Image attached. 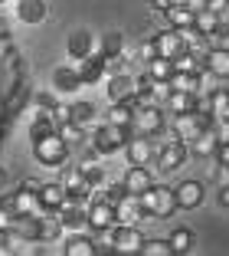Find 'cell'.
Returning <instances> with one entry per match:
<instances>
[{
  "instance_id": "cell-50",
  "label": "cell",
  "mask_w": 229,
  "mask_h": 256,
  "mask_svg": "<svg viewBox=\"0 0 229 256\" xmlns=\"http://www.w3.org/2000/svg\"><path fill=\"white\" fill-rule=\"evenodd\" d=\"M3 184H7V171L0 168V190H3Z\"/></svg>"
},
{
  "instance_id": "cell-42",
  "label": "cell",
  "mask_w": 229,
  "mask_h": 256,
  "mask_svg": "<svg viewBox=\"0 0 229 256\" xmlns=\"http://www.w3.org/2000/svg\"><path fill=\"white\" fill-rule=\"evenodd\" d=\"M49 115H52V122H56V128H59L62 122H72V106H59V102H56Z\"/></svg>"
},
{
  "instance_id": "cell-5",
  "label": "cell",
  "mask_w": 229,
  "mask_h": 256,
  "mask_svg": "<svg viewBox=\"0 0 229 256\" xmlns=\"http://www.w3.org/2000/svg\"><path fill=\"white\" fill-rule=\"evenodd\" d=\"M56 214H59L62 226H66L69 234H72V230H89V200H82V197H72V194H69V200L62 204Z\"/></svg>"
},
{
  "instance_id": "cell-15",
  "label": "cell",
  "mask_w": 229,
  "mask_h": 256,
  "mask_svg": "<svg viewBox=\"0 0 229 256\" xmlns=\"http://www.w3.org/2000/svg\"><path fill=\"white\" fill-rule=\"evenodd\" d=\"M16 4V20L26 23V26H36L49 16V4L46 0H13Z\"/></svg>"
},
{
  "instance_id": "cell-28",
  "label": "cell",
  "mask_w": 229,
  "mask_h": 256,
  "mask_svg": "<svg viewBox=\"0 0 229 256\" xmlns=\"http://www.w3.org/2000/svg\"><path fill=\"white\" fill-rule=\"evenodd\" d=\"M52 132H56V122H52V115H49V112H39V108H36V115H33V122H30V142H39V138L52 135Z\"/></svg>"
},
{
  "instance_id": "cell-39",
  "label": "cell",
  "mask_w": 229,
  "mask_h": 256,
  "mask_svg": "<svg viewBox=\"0 0 229 256\" xmlns=\"http://www.w3.org/2000/svg\"><path fill=\"white\" fill-rule=\"evenodd\" d=\"M56 132H59L62 138H66L69 144H75V142H82V135H85V128L79 125V122H62L59 128H56Z\"/></svg>"
},
{
  "instance_id": "cell-52",
  "label": "cell",
  "mask_w": 229,
  "mask_h": 256,
  "mask_svg": "<svg viewBox=\"0 0 229 256\" xmlns=\"http://www.w3.org/2000/svg\"><path fill=\"white\" fill-rule=\"evenodd\" d=\"M0 4H3V0H0Z\"/></svg>"
},
{
  "instance_id": "cell-6",
  "label": "cell",
  "mask_w": 229,
  "mask_h": 256,
  "mask_svg": "<svg viewBox=\"0 0 229 256\" xmlns=\"http://www.w3.org/2000/svg\"><path fill=\"white\" fill-rule=\"evenodd\" d=\"M187 154H190L187 142H180V138H170V142H164L161 148H157L154 164H157V171H177V168H184Z\"/></svg>"
},
{
  "instance_id": "cell-36",
  "label": "cell",
  "mask_w": 229,
  "mask_h": 256,
  "mask_svg": "<svg viewBox=\"0 0 229 256\" xmlns=\"http://www.w3.org/2000/svg\"><path fill=\"white\" fill-rule=\"evenodd\" d=\"M220 23H223V20H220V14H213V10H200V14H197V23H193V26H197L203 36H210V33L220 26Z\"/></svg>"
},
{
  "instance_id": "cell-49",
  "label": "cell",
  "mask_w": 229,
  "mask_h": 256,
  "mask_svg": "<svg viewBox=\"0 0 229 256\" xmlns=\"http://www.w3.org/2000/svg\"><path fill=\"white\" fill-rule=\"evenodd\" d=\"M187 7H190V10H197V14H200V10H207V0H187Z\"/></svg>"
},
{
  "instance_id": "cell-24",
  "label": "cell",
  "mask_w": 229,
  "mask_h": 256,
  "mask_svg": "<svg viewBox=\"0 0 229 256\" xmlns=\"http://www.w3.org/2000/svg\"><path fill=\"white\" fill-rule=\"evenodd\" d=\"M207 69L216 79H229V46H213L207 53Z\"/></svg>"
},
{
  "instance_id": "cell-12",
  "label": "cell",
  "mask_w": 229,
  "mask_h": 256,
  "mask_svg": "<svg viewBox=\"0 0 229 256\" xmlns=\"http://www.w3.org/2000/svg\"><path fill=\"white\" fill-rule=\"evenodd\" d=\"M115 224V204H108L105 197L92 194L89 200V230H102V226Z\"/></svg>"
},
{
  "instance_id": "cell-25",
  "label": "cell",
  "mask_w": 229,
  "mask_h": 256,
  "mask_svg": "<svg viewBox=\"0 0 229 256\" xmlns=\"http://www.w3.org/2000/svg\"><path fill=\"white\" fill-rule=\"evenodd\" d=\"M164 16H167V23L174 30H184V26H193V23H197V10H190L187 4H170V10Z\"/></svg>"
},
{
  "instance_id": "cell-8",
  "label": "cell",
  "mask_w": 229,
  "mask_h": 256,
  "mask_svg": "<svg viewBox=\"0 0 229 256\" xmlns=\"http://www.w3.org/2000/svg\"><path fill=\"white\" fill-rule=\"evenodd\" d=\"M105 92H108L111 102H131V98L138 96V79L128 76V72H115V76H108Z\"/></svg>"
},
{
  "instance_id": "cell-17",
  "label": "cell",
  "mask_w": 229,
  "mask_h": 256,
  "mask_svg": "<svg viewBox=\"0 0 229 256\" xmlns=\"http://www.w3.org/2000/svg\"><path fill=\"white\" fill-rule=\"evenodd\" d=\"M187 148H190V154H197V158H216V148H220V132H216V125L203 128Z\"/></svg>"
},
{
  "instance_id": "cell-35",
  "label": "cell",
  "mask_w": 229,
  "mask_h": 256,
  "mask_svg": "<svg viewBox=\"0 0 229 256\" xmlns=\"http://www.w3.org/2000/svg\"><path fill=\"white\" fill-rule=\"evenodd\" d=\"M95 250L98 253H115V224L111 226H102V230H95Z\"/></svg>"
},
{
  "instance_id": "cell-7",
  "label": "cell",
  "mask_w": 229,
  "mask_h": 256,
  "mask_svg": "<svg viewBox=\"0 0 229 256\" xmlns=\"http://www.w3.org/2000/svg\"><path fill=\"white\" fill-rule=\"evenodd\" d=\"M164 128V115L161 106H138L134 108V122H131V135H157Z\"/></svg>"
},
{
  "instance_id": "cell-33",
  "label": "cell",
  "mask_w": 229,
  "mask_h": 256,
  "mask_svg": "<svg viewBox=\"0 0 229 256\" xmlns=\"http://www.w3.org/2000/svg\"><path fill=\"white\" fill-rule=\"evenodd\" d=\"M95 106L92 102H72V122H79L82 128H89V125H95Z\"/></svg>"
},
{
  "instance_id": "cell-2",
  "label": "cell",
  "mask_w": 229,
  "mask_h": 256,
  "mask_svg": "<svg viewBox=\"0 0 229 256\" xmlns=\"http://www.w3.org/2000/svg\"><path fill=\"white\" fill-rule=\"evenodd\" d=\"M128 138H131V128L115 125V122H102L95 128V135H92V151L95 154H115V151H121L128 144Z\"/></svg>"
},
{
  "instance_id": "cell-20",
  "label": "cell",
  "mask_w": 229,
  "mask_h": 256,
  "mask_svg": "<svg viewBox=\"0 0 229 256\" xmlns=\"http://www.w3.org/2000/svg\"><path fill=\"white\" fill-rule=\"evenodd\" d=\"M66 200H69V190H66L62 181H49V184L39 188V207H43V210H59Z\"/></svg>"
},
{
  "instance_id": "cell-9",
  "label": "cell",
  "mask_w": 229,
  "mask_h": 256,
  "mask_svg": "<svg viewBox=\"0 0 229 256\" xmlns=\"http://www.w3.org/2000/svg\"><path fill=\"white\" fill-rule=\"evenodd\" d=\"M144 246V234L138 224H115V253H141Z\"/></svg>"
},
{
  "instance_id": "cell-23",
  "label": "cell",
  "mask_w": 229,
  "mask_h": 256,
  "mask_svg": "<svg viewBox=\"0 0 229 256\" xmlns=\"http://www.w3.org/2000/svg\"><path fill=\"white\" fill-rule=\"evenodd\" d=\"M66 230L59 220V214L56 210H43L39 214V243H52V240H59V234Z\"/></svg>"
},
{
  "instance_id": "cell-41",
  "label": "cell",
  "mask_w": 229,
  "mask_h": 256,
  "mask_svg": "<svg viewBox=\"0 0 229 256\" xmlns=\"http://www.w3.org/2000/svg\"><path fill=\"white\" fill-rule=\"evenodd\" d=\"M95 194H98V197H105L108 204H118L121 197L128 194V190H125V184H111V188H102V190H95Z\"/></svg>"
},
{
  "instance_id": "cell-18",
  "label": "cell",
  "mask_w": 229,
  "mask_h": 256,
  "mask_svg": "<svg viewBox=\"0 0 229 256\" xmlns=\"http://www.w3.org/2000/svg\"><path fill=\"white\" fill-rule=\"evenodd\" d=\"M82 82V76H79V62H66V66H56V72H52V89H59V92H75Z\"/></svg>"
},
{
  "instance_id": "cell-10",
  "label": "cell",
  "mask_w": 229,
  "mask_h": 256,
  "mask_svg": "<svg viewBox=\"0 0 229 256\" xmlns=\"http://www.w3.org/2000/svg\"><path fill=\"white\" fill-rule=\"evenodd\" d=\"M125 154H128V164H151L154 161V142L148 135H131L125 144Z\"/></svg>"
},
{
  "instance_id": "cell-32",
  "label": "cell",
  "mask_w": 229,
  "mask_h": 256,
  "mask_svg": "<svg viewBox=\"0 0 229 256\" xmlns=\"http://www.w3.org/2000/svg\"><path fill=\"white\" fill-rule=\"evenodd\" d=\"M203 66H207V62L200 60V56H193L190 50H184L180 56H174V69H177V72H200Z\"/></svg>"
},
{
  "instance_id": "cell-22",
  "label": "cell",
  "mask_w": 229,
  "mask_h": 256,
  "mask_svg": "<svg viewBox=\"0 0 229 256\" xmlns=\"http://www.w3.org/2000/svg\"><path fill=\"white\" fill-rule=\"evenodd\" d=\"M62 253L66 256H95V240H92L85 230H72V234L66 236V246H62Z\"/></svg>"
},
{
  "instance_id": "cell-29",
  "label": "cell",
  "mask_w": 229,
  "mask_h": 256,
  "mask_svg": "<svg viewBox=\"0 0 229 256\" xmlns=\"http://www.w3.org/2000/svg\"><path fill=\"white\" fill-rule=\"evenodd\" d=\"M170 89L193 92V96H197L200 92V72H177V69H174V76H170Z\"/></svg>"
},
{
  "instance_id": "cell-4",
  "label": "cell",
  "mask_w": 229,
  "mask_h": 256,
  "mask_svg": "<svg viewBox=\"0 0 229 256\" xmlns=\"http://www.w3.org/2000/svg\"><path fill=\"white\" fill-rule=\"evenodd\" d=\"M210 125H216V118L213 115H200L197 108H193V112H184V115H174V138H180V142L190 144L193 138Z\"/></svg>"
},
{
  "instance_id": "cell-14",
  "label": "cell",
  "mask_w": 229,
  "mask_h": 256,
  "mask_svg": "<svg viewBox=\"0 0 229 256\" xmlns=\"http://www.w3.org/2000/svg\"><path fill=\"white\" fill-rule=\"evenodd\" d=\"M148 217L144 207H141V197L138 194H125L118 204H115V224H141Z\"/></svg>"
},
{
  "instance_id": "cell-27",
  "label": "cell",
  "mask_w": 229,
  "mask_h": 256,
  "mask_svg": "<svg viewBox=\"0 0 229 256\" xmlns=\"http://www.w3.org/2000/svg\"><path fill=\"white\" fill-rule=\"evenodd\" d=\"M98 53H102L108 62H115L118 56H125V36H121V33H105V36H102V46H98Z\"/></svg>"
},
{
  "instance_id": "cell-3",
  "label": "cell",
  "mask_w": 229,
  "mask_h": 256,
  "mask_svg": "<svg viewBox=\"0 0 229 256\" xmlns=\"http://www.w3.org/2000/svg\"><path fill=\"white\" fill-rule=\"evenodd\" d=\"M33 158L46 168H59V164H66V158H69V142L59 132H52V135L33 142Z\"/></svg>"
},
{
  "instance_id": "cell-40",
  "label": "cell",
  "mask_w": 229,
  "mask_h": 256,
  "mask_svg": "<svg viewBox=\"0 0 229 256\" xmlns=\"http://www.w3.org/2000/svg\"><path fill=\"white\" fill-rule=\"evenodd\" d=\"M13 204H10V197H0V230H10L13 226Z\"/></svg>"
},
{
  "instance_id": "cell-1",
  "label": "cell",
  "mask_w": 229,
  "mask_h": 256,
  "mask_svg": "<svg viewBox=\"0 0 229 256\" xmlns=\"http://www.w3.org/2000/svg\"><path fill=\"white\" fill-rule=\"evenodd\" d=\"M138 197H141V207H144V214H148V217L164 220V217H174V214L180 210L177 190H174V188H164V184H154V188H148L144 194H138Z\"/></svg>"
},
{
  "instance_id": "cell-51",
  "label": "cell",
  "mask_w": 229,
  "mask_h": 256,
  "mask_svg": "<svg viewBox=\"0 0 229 256\" xmlns=\"http://www.w3.org/2000/svg\"><path fill=\"white\" fill-rule=\"evenodd\" d=\"M174 4H187V0H174Z\"/></svg>"
},
{
  "instance_id": "cell-16",
  "label": "cell",
  "mask_w": 229,
  "mask_h": 256,
  "mask_svg": "<svg viewBox=\"0 0 229 256\" xmlns=\"http://www.w3.org/2000/svg\"><path fill=\"white\" fill-rule=\"evenodd\" d=\"M154 46H157V56H167V60H174V56H180L187 50L184 36H180V30H174V26H167V30L154 33Z\"/></svg>"
},
{
  "instance_id": "cell-43",
  "label": "cell",
  "mask_w": 229,
  "mask_h": 256,
  "mask_svg": "<svg viewBox=\"0 0 229 256\" xmlns=\"http://www.w3.org/2000/svg\"><path fill=\"white\" fill-rule=\"evenodd\" d=\"M52 106H56V98H52V96H46V92L36 96V108H39V112H52Z\"/></svg>"
},
{
  "instance_id": "cell-46",
  "label": "cell",
  "mask_w": 229,
  "mask_h": 256,
  "mask_svg": "<svg viewBox=\"0 0 229 256\" xmlns=\"http://www.w3.org/2000/svg\"><path fill=\"white\" fill-rule=\"evenodd\" d=\"M216 184H220V188H223V184H229V164L216 168Z\"/></svg>"
},
{
  "instance_id": "cell-21",
  "label": "cell",
  "mask_w": 229,
  "mask_h": 256,
  "mask_svg": "<svg viewBox=\"0 0 229 256\" xmlns=\"http://www.w3.org/2000/svg\"><path fill=\"white\" fill-rule=\"evenodd\" d=\"M177 190V204H180V210H197L200 204H203V184L200 181H180V188H174Z\"/></svg>"
},
{
  "instance_id": "cell-45",
  "label": "cell",
  "mask_w": 229,
  "mask_h": 256,
  "mask_svg": "<svg viewBox=\"0 0 229 256\" xmlns=\"http://www.w3.org/2000/svg\"><path fill=\"white\" fill-rule=\"evenodd\" d=\"M216 161H220V164H229V142H220V148H216Z\"/></svg>"
},
{
  "instance_id": "cell-47",
  "label": "cell",
  "mask_w": 229,
  "mask_h": 256,
  "mask_svg": "<svg viewBox=\"0 0 229 256\" xmlns=\"http://www.w3.org/2000/svg\"><path fill=\"white\" fill-rule=\"evenodd\" d=\"M170 4H174V0H151V10H157V14H167Z\"/></svg>"
},
{
  "instance_id": "cell-30",
  "label": "cell",
  "mask_w": 229,
  "mask_h": 256,
  "mask_svg": "<svg viewBox=\"0 0 229 256\" xmlns=\"http://www.w3.org/2000/svg\"><path fill=\"white\" fill-rule=\"evenodd\" d=\"M108 122L131 128V122H134V106H131V102H111V108H108Z\"/></svg>"
},
{
  "instance_id": "cell-37",
  "label": "cell",
  "mask_w": 229,
  "mask_h": 256,
  "mask_svg": "<svg viewBox=\"0 0 229 256\" xmlns=\"http://www.w3.org/2000/svg\"><path fill=\"white\" fill-rule=\"evenodd\" d=\"M170 246H174V253H187V250L193 246V234L187 226H177V230L170 234Z\"/></svg>"
},
{
  "instance_id": "cell-34",
  "label": "cell",
  "mask_w": 229,
  "mask_h": 256,
  "mask_svg": "<svg viewBox=\"0 0 229 256\" xmlns=\"http://www.w3.org/2000/svg\"><path fill=\"white\" fill-rule=\"evenodd\" d=\"M148 72L154 76V79L170 82V76H174V60H167V56H154V60L148 62Z\"/></svg>"
},
{
  "instance_id": "cell-26",
  "label": "cell",
  "mask_w": 229,
  "mask_h": 256,
  "mask_svg": "<svg viewBox=\"0 0 229 256\" xmlns=\"http://www.w3.org/2000/svg\"><path fill=\"white\" fill-rule=\"evenodd\" d=\"M164 106L170 108V115H184V112H193V108H197V96H193V92H177L174 89Z\"/></svg>"
},
{
  "instance_id": "cell-44",
  "label": "cell",
  "mask_w": 229,
  "mask_h": 256,
  "mask_svg": "<svg viewBox=\"0 0 229 256\" xmlns=\"http://www.w3.org/2000/svg\"><path fill=\"white\" fill-rule=\"evenodd\" d=\"M207 10H213V14L223 16V10H229V0H207Z\"/></svg>"
},
{
  "instance_id": "cell-11",
  "label": "cell",
  "mask_w": 229,
  "mask_h": 256,
  "mask_svg": "<svg viewBox=\"0 0 229 256\" xmlns=\"http://www.w3.org/2000/svg\"><path fill=\"white\" fill-rule=\"evenodd\" d=\"M121 184H125L128 194H144L148 188H154V171L148 164H131L121 178Z\"/></svg>"
},
{
  "instance_id": "cell-13",
  "label": "cell",
  "mask_w": 229,
  "mask_h": 256,
  "mask_svg": "<svg viewBox=\"0 0 229 256\" xmlns=\"http://www.w3.org/2000/svg\"><path fill=\"white\" fill-rule=\"evenodd\" d=\"M66 53H69V60H85V56L98 53L95 36H92L89 30H72L69 40H66Z\"/></svg>"
},
{
  "instance_id": "cell-31",
  "label": "cell",
  "mask_w": 229,
  "mask_h": 256,
  "mask_svg": "<svg viewBox=\"0 0 229 256\" xmlns=\"http://www.w3.org/2000/svg\"><path fill=\"white\" fill-rule=\"evenodd\" d=\"M82 174H85V181H89L92 194L105 188V168H102V164H95V161H85V164H82Z\"/></svg>"
},
{
  "instance_id": "cell-19",
  "label": "cell",
  "mask_w": 229,
  "mask_h": 256,
  "mask_svg": "<svg viewBox=\"0 0 229 256\" xmlns=\"http://www.w3.org/2000/svg\"><path fill=\"white\" fill-rule=\"evenodd\" d=\"M10 204H13V214H43V207H39V190L26 188V184H20L16 194H10Z\"/></svg>"
},
{
  "instance_id": "cell-38",
  "label": "cell",
  "mask_w": 229,
  "mask_h": 256,
  "mask_svg": "<svg viewBox=\"0 0 229 256\" xmlns=\"http://www.w3.org/2000/svg\"><path fill=\"white\" fill-rule=\"evenodd\" d=\"M141 256H174V246H170V240H144Z\"/></svg>"
},
{
  "instance_id": "cell-48",
  "label": "cell",
  "mask_w": 229,
  "mask_h": 256,
  "mask_svg": "<svg viewBox=\"0 0 229 256\" xmlns=\"http://www.w3.org/2000/svg\"><path fill=\"white\" fill-rule=\"evenodd\" d=\"M220 207H229V184L220 188Z\"/></svg>"
}]
</instances>
